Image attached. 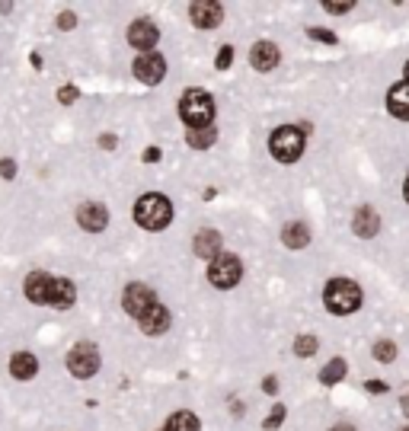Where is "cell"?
Wrapping results in <instances>:
<instances>
[{
  "instance_id": "obj_1",
  "label": "cell",
  "mask_w": 409,
  "mask_h": 431,
  "mask_svg": "<svg viewBox=\"0 0 409 431\" xmlns=\"http://www.w3.org/2000/svg\"><path fill=\"white\" fill-rule=\"evenodd\" d=\"M170 217H173V205H170L167 195H160V192H147L138 199L134 205V221L144 227V230H163L170 224Z\"/></svg>"
},
{
  "instance_id": "obj_2",
  "label": "cell",
  "mask_w": 409,
  "mask_h": 431,
  "mask_svg": "<svg viewBox=\"0 0 409 431\" xmlns=\"http://www.w3.org/2000/svg\"><path fill=\"white\" fill-rule=\"evenodd\" d=\"M323 304H326V310L336 316L355 313V310L361 307V288L352 282V278H333L323 291Z\"/></svg>"
},
{
  "instance_id": "obj_3",
  "label": "cell",
  "mask_w": 409,
  "mask_h": 431,
  "mask_svg": "<svg viewBox=\"0 0 409 431\" xmlns=\"http://www.w3.org/2000/svg\"><path fill=\"white\" fill-rule=\"evenodd\" d=\"M179 116L189 128H211L215 118V100L205 90H185L179 100Z\"/></svg>"
},
{
  "instance_id": "obj_4",
  "label": "cell",
  "mask_w": 409,
  "mask_h": 431,
  "mask_svg": "<svg viewBox=\"0 0 409 431\" xmlns=\"http://www.w3.org/2000/svg\"><path fill=\"white\" fill-rule=\"evenodd\" d=\"M269 150L278 163H294V160L304 154V128H294V125H282L278 131H272L269 138Z\"/></svg>"
},
{
  "instance_id": "obj_5",
  "label": "cell",
  "mask_w": 409,
  "mask_h": 431,
  "mask_svg": "<svg viewBox=\"0 0 409 431\" xmlns=\"http://www.w3.org/2000/svg\"><path fill=\"white\" fill-rule=\"evenodd\" d=\"M208 278L215 288L227 291V288H237L243 278V266H240V259L230 256V253H221L217 259H211V266H208Z\"/></svg>"
},
{
  "instance_id": "obj_6",
  "label": "cell",
  "mask_w": 409,
  "mask_h": 431,
  "mask_svg": "<svg viewBox=\"0 0 409 431\" xmlns=\"http://www.w3.org/2000/svg\"><path fill=\"white\" fill-rule=\"evenodd\" d=\"M67 371L74 377H93L100 371V349L93 342H77L74 349L67 351Z\"/></svg>"
},
{
  "instance_id": "obj_7",
  "label": "cell",
  "mask_w": 409,
  "mask_h": 431,
  "mask_svg": "<svg viewBox=\"0 0 409 431\" xmlns=\"http://www.w3.org/2000/svg\"><path fill=\"white\" fill-rule=\"evenodd\" d=\"M122 307H125V313H131V316H138L141 320L147 310H154L157 307V294H154L147 284H128L125 288V294H122Z\"/></svg>"
},
{
  "instance_id": "obj_8",
  "label": "cell",
  "mask_w": 409,
  "mask_h": 431,
  "mask_svg": "<svg viewBox=\"0 0 409 431\" xmlns=\"http://www.w3.org/2000/svg\"><path fill=\"white\" fill-rule=\"evenodd\" d=\"M131 71L141 83L157 86V83H163V77H167V61L160 58L157 51H144V55H138V61H134Z\"/></svg>"
},
{
  "instance_id": "obj_9",
  "label": "cell",
  "mask_w": 409,
  "mask_h": 431,
  "mask_svg": "<svg viewBox=\"0 0 409 431\" xmlns=\"http://www.w3.org/2000/svg\"><path fill=\"white\" fill-rule=\"evenodd\" d=\"M189 17H192V23L199 26V29H215V26H221V19H224V7H221L217 0H199V3L189 7Z\"/></svg>"
},
{
  "instance_id": "obj_10",
  "label": "cell",
  "mask_w": 409,
  "mask_h": 431,
  "mask_svg": "<svg viewBox=\"0 0 409 431\" xmlns=\"http://www.w3.org/2000/svg\"><path fill=\"white\" fill-rule=\"evenodd\" d=\"M77 224L84 227L87 233H100V230H106V224H109L106 208L96 205V201H84V205L77 208Z\"/></svg>"
},
{
  "instance_id": "obj_11",
  "label": "cell",
  "mask_w": 409,
  "mask_h": 431,
  "mask_svg": "<svg viewBox=\"0 0 409 431\" xmlns=\"http://www.w3.org/2000/svg\"><path fill=\"white\" fill-rule=\"evenodd\" d=\"M51 284H55V278L45 272H33L29 278H26L23 291H26V297L33 300V304H39V307H48V300H51Z\"/></svg>"
},
{
  "instance_id": "obj_12",
  "label": "cell",
  "mask_w": 409,
  "mask_h": 431,
  "mask_svg": "<svg viewBox=\"0 0 409 431\" xmlns=\"http://www.w3.org/2000/svg\"><path fill=\"white\" fill-rule=\"evenodd\" d=\"M157 39H160V29L151 19H138V23H131V29H128V42H131L134 48H141V55L151 51L154 45H157Z\"/></svg>"
},
{
  "instance_id": "obj_13",
  "label": "cell",
  "mask_w": 409,
  "mask_h": 431,
  "mask_svg": "<svg viewBox=\"0 0 409 431\" xmlns=\"http://www.w3.org/2000/svg\"><path fill=\"white\" fill-rule=\"evenodd\" d=\"M278 45L275 42H256L250 51V64L256 67V71H272V67L278 64Z\"/></svg>"
},
{
  "instance_id": "obj_14",
  "label": "cell",
  "mask_w": 409,
  "mask_h": 431,
  "mask_svg": "<svg viewBox=\"0 0 409 431\" xmlns=\"http://www.w3.org/2000/svg\"><path fill=\"white\" fill-rule=\"evenodd\" d=\"M387 109H390L393 118H403V122H409V83H397V86H390V93H387Z\"/></svg>"
},
{
  "instance_id": "obj_15",
  "label": "cell",
  "mask_w": 409,
  "mask_h": 431,
  "mask_svg": "<svg viewBox=\"0 0 409 431\" xmlns=\"http://www.w3.org/2000/svg\"><path fill=\"white\" fill-rule=\"evenodd\" d=\"M141 329L144 336H163V332L170 329V313L163 304H157L154 310H147V313L141 316Z\"/></svg>"
},
{
  "instance_id": "obj_16",
  "label": "cell",
  "mask_w": 409,
  "mask_h": 431,
  "mask_svg": "<svg viewBox=\"0 0 409 431\" xmlns=\"http://www.w3.org/2000/svg\"><path fill=\"white\" fill-rule=\"evenodd\" d=\"M74 300H77V288L67 278H55V284H51V300H48V307L55 310H67V307H74Z\"/></svg>"
},
{
  "instance_id": "obj_17",
  "label": "cell",
  "mask_w": 409,
  "mask_h": 431,
  "mask_svg": "<svg viewBox=\"0 0 409 431\" xmlns=\"http://www.w3.org/2000/svg\"><path fill=\"white\" fill-rule=\"evenodd\" d=\"M352 230L358 233V237H374L381 230V217H377L374 208H358L355 217H352Z\"/></svg>"
},
{
  "instance_id": "obj_18",
  "label": "cell",
  "mask_w": 409,
  "mask_h": 431,
  "mask_svg": "<svg viewBox=\"0 0 409 431\" xmlns=\"http://www.w3.org/2000/svg\"><path fill=\"white\" fill-rule=\"evenodd\" d=\"M10 374H13L17 380H33L35 374H39V361H35V355H29V351H17V355L10 358Z\"/></svg>"
},
{
  "instance_id": "obj_19",
  "label": "cell",
  "mask_w": 409,
  "mask_h": 431,
  "mask_svg": "<svg viewBox=\"0 0 409 431\" xmlns=\"http://www.w3.org/2000/svg\"><path fill=\"white\" fill-rule=\"evenodd\" d=\"M195 256L201 259H217L221 256V233L217 230H201L195 237Z\"/></svg>"
},
{
  "instance_id": "obj_20",
  "label": "cell",
  "mask_w": 409,
  "mask_h": 431,
  "mask_svg": "<svg viewBox=\"0 0 409 431\" xmlns=\"http://www.w3.org/2000/svg\"><path fill=\"white\" fill-rule=\"evenodd\" d=\"M282 243L288 249H304L310 243V230L307 224H301V221H291V224L282 230Z\"/></svg>"
},
{
  "instance_id": "obj_21",
  "label": "cell",
  "mask_w": 409,
  "mask_h": 431,
  "mask_svg": "<svg viewBox=\"0 0 409 431\" xmlns=\"http://www.w3.org/2000/svg\"><path fill=\"white\" fill-rule=\"evenodd\" d=\"M185 141H189V147H195V150H208L211 144L217 141V131L215 128H189Z\"/></svg>"
},
{
  "instance_id": "obj_22",
  "label": "cell",
  "mask_w": 409,
  "mask_h": 431,
  "mask_svg": "<svg viewBox=\"0 0 409 431\" xmlns=\"http://www.w3.org/2000/svg\"><path fill=\"white\" fill-rule=\"evenodd\" d=\"M167 431H201V428L192 412H173L167 422Z\"/></svg>"
},
{
  "instance_id": "obj_23",
  "label": "cell",
  "mask_w": 409,
  "mask_h": 431,
  "mask_svg": "<svg viewBox=\"0 0 409 431\" xmlns=\"http://www.w3.org/2000/svg\"><path fill=\"white\" fill-rule=\"evenodd\" d=\"M320 380H323L326 387H333V383L345 380V361H343V358H333V361L320 371Z\"/></svg>"
},
{
  "instance_id": "obj_24",
  "label": "cell",
  "mask_w": 409,
  "mask_h": 431,
  "mask_svg": "<svg viewBox=\"0 0 409 431\" xmlns=\"http://www.w3.org/2000/svg\"><path fill=\"white\" fill-rule=\"evenodd\" d=\"M294 355L298 358L317 355V339H313V336H298V339H294Z\"/></svg>"
},
{
  "instance_id": "obj_25",
  "label": "cell",
  "mask_w": 409,
  "mask_h": 431,
  "mask_svg": "<svg viewBox=\"0 0 409 431\" xmlns=\"http://www.w3.org/2000/svg\"><path fill=\"white\" fill-rule=\"evenodd\" d=\"M374 358L377 361H393V358H397V345H393V342H377L374 345Z\"/></svg>"
},
{
  "instance_id": "obj_26",
  "label": "cell",
  "mask_w": 409,
  "mask_h": 431,
  "mask_svg": "<svg viewBox=\"0 0 409 431\" xmlns=\"http://www.w3.org/2000/svg\"><path fill=\"white\" fill-rule=\"evenodd\" d=\"M217 71H227V67L234 64V48H230V45H221V51H217Z\"/></svg>"
},
{
  "instance_id": "obj_27",
  "label": "cell",
  "mask_w": 409,
  "mask_h": 431,
  "mask_svg": "<svg viewBox=\"0 0 409 431\" xmlns=\"http://www.w3.org/2000/svg\"><path fill=\"white\" fill-rule=\"evenodd\" d=\"M284 422V406H275L272 409V415L266 419V431H272V428H278V425Z\"/></svg>"
},
{
  "instance_id": "obj_28",
  "label": "cell",
  "mask_w": 409,
  "mask_h": 431,
  "mask_svg": "<svg viewBox=\"0 0 409 431\" xmlns=\"http://www.w3.org/2000/svg\"><path fill=\"white\" fill-rule=\"evenodd\" d=\"M58 100L64 102V106H71V102L77 100V86H71V83H67V86H61V90H58Z\"/></svg>"
},
{
  "instance_id": "obj_29",
  "label": "cell",
  "mask_w": 409,
  "mask_h": 431,
  "mask_svg": "<svg viewBox=\"0 0 409 431\" xmlns=\"http://www.w3.org/2000/svg\"><path fill=\"white\" fill-rule=\"evenodd\" d=\"M310 39H317V42H326V45H336V35L333 33H326V29H310Z\"/></svg>"
},
{
  "instance_id": "obj_30",
  "label": "cell",
  "mask_w": 409,
  "mask_h": 431,
  "mask_svg": "<svg viewBox=\"0 0 409 431\" xmlns=\"http://www.w3.org/2000/svg\"><path fill=\"white\" fill-rule=\"evenodd\" d=\"M0 176L3 179H17V163L13 160H0Z\"/></svg>"
},
{
  "instance_id": "obj_31",
  "label": "cell",
  "mask_w": 409,
  "mask_h": 431,
  "mask_svg": "<svg viewBox=\"0 0 409 431\" xmlns=\"http://www.w3.org/2000/svg\"><path fill=\"white\" fill-rule=\"evenodd\" d=\"M58 26H61V29H64V33H67V29H74V26H77V17H74V13H71V10H64V13H61V17H58Z\"/></svg>"
},
{
  "instance_id": "obj_32",
  "label": "cell",
  "mask_w": 409,
  "mask_h": 431,
  "mask_svg": "<svg viewBox=\"0 0 409 431\" xmlns=\"http://www.w3.org/2000/svg\"><path fill=\"white\" fill-rule=\"evenodd\" d=\"M352 7H355V3H323L326 13H336V17H339V13H349Z\"/></svg>"
},
{
  "instance_id": "obj_33",
  "label": "cell",
  "mask_w": 409,
  "mask_h": 431,
  "mask_svg": "<svg viewBox=\"0 0 409 431\" xmlns=\"http://www.w3.org/2000/svg\"><path fill=\"white\" fill-rule=\"evenodd\" d=\"M160 157H163V154H160V147H147V150H144V163H157V160Z\"/></svg>"
},
{
  "instance_id": "obj_34",
  "label": "cell",
  "mask_w": 409,
  "mask_h": 431,
  "mask_svg": "<svg viewBox=\"0 0 409 431\" xmlns=\"http://www.w3.org/2000/svg\"><path fill=\"white\" fill-rule=\"evenodd\" d=\"M100 147L116 150V134H102V138H100Z\"/></svg>"
},
{
  "instance_id": "obj_35",
  "label": "cell",
  "mask_w": 409,
  "mask_h": 431,
  "mask_svg": "<svg viewBox=\"0 0 409 431\" xmlns=\"http://www.w3.org/2000/svg\"><path fill=\"white\" fill-rule=\"evenodd\" d=\"M262 390H266V393H275V390H278L275 377H266V380H262Z\"/></svg>"
},
{
  "instance_id": "obj_36",
  "label": "cell",
  "mask_w": 409,
  "mask_h": 431,
  "mask_svg": "<svg viewBox=\"0 0 409 431\" xmlns=\"http://www.w3.org/2000/svg\"><path fill=\"white\" fill-rule=\"evenodd\" d=\"M400 406H403V412H406V419H409V393L403 396V403H400Z\"/></svg>"
},
{
  "instance_id": "obj_37",
  "label": "cell",
  "mask_w": 409,
  "mask_h": 431,
  "mask_svg": "<svg viewBox=\"0 0 409 431\" xmlns=\"http://www.w3.org/2000/svg\"><path fill=\"white\" fill-rule=\"evenodd\" d=\"M329 431H355V428H352V425H333Z\"/></svg>"
},
{
  "instance_id": "obj_38",
  "label": "cell",
  "mask_w": 409,
  "mask_h": 431,
  "mask_svg": "<svg viewBox=\"0 0 409 431\" xmlns=\"http://www.w3.org/2000/svg\"><path fill=\"white\" fill-rule=\"evenodd\" d=\"M403 195H406V201H409V179H406V189H403Z\"/></svg>"
},
{
  "instance_id": "obj_39",
  "label": "cell",
  "mask_w": 409,
  "mask_h": 431,
  "mask_svg": "<svg viewBox=\"0 0 409 431\" xmlns=\"http://www.w3.org/2000/svg\"><path fill=\"white\" fill-rule=\"evenodd\" d=\"M406 83H409V61H406Z\"/></svg>"
},
{
  "instance_id": "obj_40",
  "label": "cell",
  "mask_w": 409,
  "mask_h": 431,
  "mask_svg": "<svg viewBox=\"0 0 409 431\" xmlns=\"http://www.w3.org/2000/svg\"><path fill=\"white\" fill-rule=\"evenodd\" d=\"M400 431H409V428H400Z\"/></svg>"
}]
</instances>
